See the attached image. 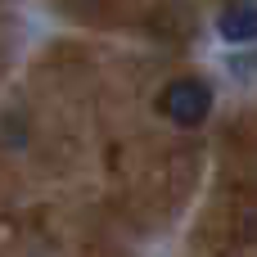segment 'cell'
<instances>
[{
	"label": "cell",
	"instance_id": "2",
	"mask_svg": "<svg viewBox=\"0 0 257 257\" xmlns=\"http://www.w3.org/2000/svg\"><path fill=\"white\" fill-rule=\"evenodd\" d=\"M217 32L230 41V45H253L257 41V5L244 0V5H226L217 14Z\"/></svg>",
	"mask_w": 257,
	"mask_h": 257
},
{
	"label": "cell",
	"instance_id": "1",
	"mask_svg": "<svg viewBox=\"0 0 257 257\" xmlns=\"http://www.w3.org/2000/svg\"><path fill=\"white\" fill-rule=\"evenodd\" d=\"M158 108H163L176 126H199V122L212 113V90H208L199 77H176V81H167V90L158 95Z\"/></svg>",
	"mask_w": 257,
	"mask_h": 257
}]
</instances>
